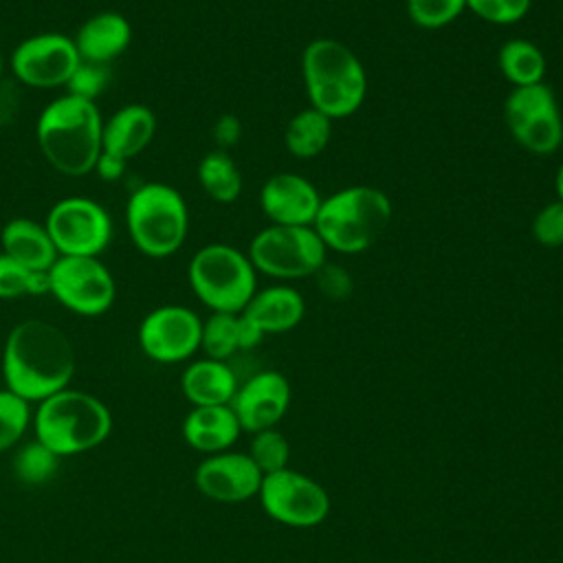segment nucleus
<instances>
[{
    "mask_svg": "<svg viewBox=\"0 0 563 563\" xmlns=\"http://www.w3.org/2000/svg\"><path fill=\"white\" fill-rule=\"evenodd\" d=\"M532 0H466V9L490 24H515L528 15Z\"/></svg>",
    "mask_w": 563,
    "mask_h": 563,
    "instance_id": "obj_33",
    "label": "nucleus"
},
{
    "mask_svg": "<svg viewBox=\"0 0 563 563\" xmlns=\"http://www.w3.org/2000/svg\"><path fill=\"white\" fill-rule=\"evenodd\" d=\"M125 227L132 244L147 257L174 255L189 233V209L178 189L167 183H143L125 205Z\"/></svg>",
    "mask_w": 563,
    "mask_h": 563,
    "instance_id": "obj_6",
    "label": "nucleus"
},
{
    "mask_svg": "<svg viewBox=\"0 0 563 563\" xmlns=\"http://www.w3.org/2000/svg\"><path fill=\"white\" fill-rule=\"evenodd\" d=\"M200 350L207 358L227 361L242 350V319L240 312H211L202 321Z\"/></svg>",
    "mask_w": 563,
    "mask_h": 563,
    "instance_id": "obj_27",
    "label": "nucleus"
},
{
    "mask_svg": "<svg viewBox=\"0 0 563 563\" xmlns=\"http://www.w3.org/2000/svg\"><path fill=\"white\" fill-rule=\"evenodd\" d=\"M33 431L35 440L57 457H73L110 438L112 413L95 394L66 387L35 405Z\"/></svg>",
    "mask_w": 563,
    "mask_h": 563,
    "instance_id": "obj_4",
    "label": "nucleus"
},
{
    "mask_svg": "<svg viewBox=\"0 0 563 563\" xmlns=\"http://www.w3.org/2000/svg\"><path fill=\"white\" fill-rule=\"evenodd\" d=\"M213 136H216L218 145H220L222 150L229 147V145H233V143L238 141V136H240V123H238V119H233V117H222V119L216 123Z\"/></svg>",
    "mask_w": 563,
    "mask_h": 563,
    "instance_id": "obj_38",
    "label": "nucleus"
},
{
    "mask_svg": "<svg viewBox=\"0 0 563 563\" xmlns=\"http://www.w3.org/2000/svg\"><path fill=\"white\" fill-rule=\"evenodd\" d=\"M9 64L18 81L46 90L66 86L81 57L73 37L64 33H37L13 48Z\"/></svg>",
    "mask_w": 563,
    "mask_h": 563,
    "instance_id": "obj_14",
    "label": "nucleus"
},
{
    "mask_svg": "<svg viewBox=\"0 0 563 563\" xmlns=\"http://www.w3.org/2000/svg\"><path fill=\"white\" fill-rule=\"evenodd\" d=\"M46 275L48 292L79 317H99L114 303V277L99 257L59 255Z\"/></svg>",
    "mask_w": 563,
    "mask_h": 563,
    "instance_id": "obj_10",
    "label": "nucleus"
},
{
    "mask_svg": "<svg viewBox=\"0 0 563 563\" xmlns=\"http://www.w3.org/2000/svg\"><path fill=\"white\" fill-rule=\"evenodd\" d=\"M132 40V26L128 18L117 11H101L90 15L75 33L73 42L81 62L108 64L119 57Z\"/></svg>",
    "mask_w": 563,
    "mask_h": 563,
    "instance_id": "obj_21",
    "label": "nucleus"
},
{
    "mask_svg": "<svg viewBox=\"0 0 563 563\" xmlns=\"http://www.w3.org/2000/svg\"><path fill=\"white\" fill-rule=\"evenodd\" d=\"M325 244L312 227L268 224L257 231L249 244V260L257 273L292 282L317 275L325 264Z\"/></svg>",
    "mask_w": 563,
    "mask_h": 563,
    "instance_id": "obj_8",
    "label": "nucleus"
},
{
    "mask_svg": "<svg viewBox=\"0 0 563 563\" xmlns=\"http://www.w3.org/2000/svg\"><path fill=\"white\" fill-rule=\"evenodd\" d=\"M238 385V376L227 361L207 356L189 363L180 376V389L191 407L231 405Z\"/></svg>",
    "mask_w": 563,
    "mask_h": 563,
    "instance_id": "obj_23",
    "label": "nucleus"
},
{
    "mask_svg": "<svg viewBox=\"0 0 563 563\" xmlns=\"http://www.w3.org/2000/svg\"><path fill=\"white\" fill-rule=\"evenodd\" d=\"M394 207L372 185H350L321 200L312 229L328 251L354 255L367 251L387 229Z\"/></svg>",
    "mask_w": 563,
    "mask_h": 563,
    "instance_id": "obj_5",
    "label": "nucleus"
},
{
    "mask_svg": "<svg viewBox=\"0 0 563 563\" xmlns=\"http://www.w3.org/2000/svg\"><path fill=\"white\" fill-rule=\"evenodd\" d=\"M59 460L62 457H57L48 446L33 440L29 444L18 446V451L13 455V462H11V468H13V475L22 484L37 486V484L48 482L57 473Z\"/></svg>",
    "mask_w": 563,
    "mask_h": 563,
    "instance_id": "obj_28",
    "label": "nucleus"
},
{
    "mask_svg": "<svg viewBox=\"0 0 563 563\" xmlns=\"http://www.w3.org/2000/svg\"><path fill=\"white\" fill-rule=\"evenodd\" d=\"M317 282H319V288L323 295H328L330 299H345L350 292H352V279L350 275L334 266V264H323L319 271H317Z\"/></svg>",
    "mask_w": 563,
    "mask_h": 563,
    "instance_id": "obj_36",
    "label": "nucleus"
},
{
    "mask_svg": "<svg viewBox=\"0 0 563 563\" xmlns=\"http://www.w3.org/2000/svg\"><path fill=\"white\" fill-rule=\"evenodd\" d=\"M321 200L317 187L292 172L273 174L260 189V207L271 224L312 227Z\"/></svg>",
    "mask_w": 563,
    "mask_h": 563,
    "instance_id": "obj_17",
    "label": "nucleus"
},
{
    "mask_svg": "<svg viewBox=\"0 0 563 563\" xmlns=\"http://www.w3.org/2000/svg\"><path fill=\"white\" fill-rule=\"evenodd\" d=\"M554 189H556V198L563 202V161L554 174Z\"/></svg>",
    "mask_w": 563,
    "mask_h": 563,
    "instance_id": "obj_39",
    "label": "nucleus"
},
{
    "mask_svg": "<svg viewBox=\"0 0 563 563\" xmlns=\"http://www.w3.org/2000/svg\"><path fill=\"white\" fill-rule=\"evenodd\" d=\"M202 319L187 306L165 303L150 310L139 323L141 352L163 365L191 358L200 350Z\"/></svg>",
    "mask_w": 563,
    "mask_h": 563,
    "instance_id": "obj_13",
    "label": "nucleus"
},
{
    "mask_svg": "<svg viewBox=\"0 0 563 563\" xmlns=\"http://www.w3.org/2000/svg\"><path fill=\"white\" fill-rule=\"evenodd\" d=\"M92 172H97V176L103 178V180H117V178H121L123 172H125V161H121V158H117V156H112V154L101 152Z\"/></svg>",
    "mask_w": 563,
    "mask_h": 563,
    "instance_id": "obj_37",
    "label": "nucleus"
},
{
    "mask_svg": "<svg viewBox=\"0 0 563 563\" xmlns=\"http://www.w3.org/2000/svg\"><path fill=\"white\" fill-rule=\"evenodd\" d=\"M262 471L249 453L222 451L207 455L194 471V484L207 499L238 504L255 497L262 486Z\"/></svg>",
    "mask_w": 563,
    "mask_h": 563,
    "instance_id": "obj_16",
    "label": "nucleus"
},
{
    "mask_svg": "<svg viewBox=\"0 0 563 563\" xmlns=\"http://www.w3.org/2000/svg\"><path fill=\"white\" fill-rule=\"evenodd\" d=\"M108 84V70L106 64H92V62H81L75 73L70 75L66 88L68 95L95 101L99 97V92L106 88Z\"/></svg>",
    "mask_w": 563,
    "mask_h": 563,
    "instance_id": "obj_35",
    "label": "nucleus"
},
{
    "mask_svg": "<svg viewBox=\"0 0 563 563\" xmlns=\"http://www.w3.org/2000/svg\"><path fill=\"white\" fill-rule=\"evenodd\" d=\"M0 246L4 255L37 273H48L59 257L46 227L24 216L11 218L2 227Z\"/></svg>",
    "mask_w": 563,
    "mask_h": 563,
    "instance_id": "obj_22",
    "label": "nucleus"
},
{
    "mask_svg": "<svg viewBox=\"0 0 563 563\" xmlns=\"http://www.w3.org/2000/svg\"><path fill=\"white\" fill-rule=\"evenodd\" d=\"M290 383L277 369H262L238 385L231 409L242 431L273 429L290 407Z\"/></svg>",
    "mask_w": 563,
    "mask_h": 563,
    "instance_id": "obj_15",
    "label": "nucleus"
},
{
    "mask_svg": "<svg viewBox=\"0 0 563 563\" xmlns=\"http://www.w3.org/2000/svg\"><path fill=\"white\" fill-rule=\"evenodd\" d=\"M497 64L512 88L541 84L548 68L543 51L526 37L506 40L497 53Z\"/></svg>",
    "mask_w": 563,
    "mask_h": 563,
    "instance_id": "obj_24",
    "label": "nucleus"
},
{
    "mask_svg": "<svg viewBox=\"0 0 563 563\" xmlns=\"http://www.w3.org/2000/svg\"><path fill=\"white\" fill-rule=\"evenodd\" d=\"M249 455L255 462V466L262 471V475L277 473L288 468V457H290V444L284 438L282 431L264 429L253 433Z\"/></svg>",
    "mask_w": 563,
    "mask_h": 563,
    "instance_id": "obj_31",
    "label": "nucleus"
},
{
    "mask_svg": "<svg viewBox=\"0 0 563 563\" xmlns=\"http://www.w3.org/2000/svg\"><path fill=\"white\" fill-rule=\"evenodd\" d=\"M530 231H532L534 242L545 249L563 246V202L556 198V200L543 205L534 213Z\"/></svg>",
    "mask_w": 563,
    "mask_h": 563,
    "instance_id": "obj_34",
    "label": "nucleus"
},
{
    "mask_svg": "<svg viewBox=\"0 0 563 563\" xmlns=\"http://www.w3.org/2000/svg\"><path fill=\"white\" fill-rule=\"evenodd\" d=\"M249 323H253L264 336L282 334L299 325L306 314V301L299 290L286 284L266 286L255 290L251 301L240 312Z\"/></svg>",
    "mask_w": 563,
    "mask_h": 563,
    "instance_id": "obj_19",
    "label": "nucleus"
},
{
    "mask_svg": "<svg viewBox=\"0 0 563 563\" xmlns=\"http://www.w3.org/2000/svg\"><path fill=\"white\" fill-rule=\"evenodd\" d=\"M187 279L211 312H242L257 290V271L249 255L222 242L207 244L194 253Z\"/></svg>",
    "mask_w": 563,
    "mask_h": 563,
    "instance_id": "obj_7",
    "label": "nucleus"
},
{
    "mask_svg": "<svg viewBox=\"0 0 563 563\" xmlns=\"http://www.w3.org/2000/svg\"><path fill=\"white\" fill-rule=\"evenodd\" d=\"M44 227L57 249V255L99 257L112 238L110 213L97 200L86 196L57 200L48 209Z\"/></svg>",
    "mask_w": 563,
    "mask_h": 563,
    "instance_id": "obj_11",
    "label": "nucleus"
},
{
    "mask_svg": "<svg viewBox=\"0 0 563 563\" xmlns=\"http://www.w3.org/2000/svg\"><path fill=\"white\" fill-rule=\"evenodd\" d=\"M466 9V0H407V15L420 29L449 26Z\"/></svg>",
    "mask_w": 563,
    "mask_h": 563,
    "instance_id": "obj_32",
    "label": "nucleus"
},
{
    "mask_svg": "<svg viewBox=\"0 0 563 563\" xmlns=\"http://www.w3.org/2000/svg\"><path fill=\"white\" fill-rule=\"evenodd\" d=\"M103 119L95 101L64 95L44 106L35 123L37 145L53 169L86 176L101 154Z\"/></svg>",
    "mask_w": 563,
    "mask_h": 563,
    "instance_id": "obj_2",
    "label": "nucleus"
},
{
    "mask_svg": "<svg viewBox=\"0 0 563 563\" xmlns=\"http://www.w3.org/2000/svg\"><path fill=\"white\" fill-rule=\"evenodd\" d=\"M301 77L310 108L332 121L354 114L367 95V75L361 59L334 37H317L306 44Z\"/></svg>",
    "mask_w": 563,
    "mask_h": 563,
    "instance_id": "obj_3",
    "label": "nucleus"
},
{
    "mask_svg": "<svg viewBox=\"0 0 563 563\" xmlns=\"http://www.w3.org/2000/svg\"><path fill=\"white\" fill-rule=\"evenodd\" d=\"M75 350L64 330L44 319L15 323L2 347L4 387L31 405L70 387Z\"/></svg>",
    "mask_w": 563,
    "mask_h": 563,
    "instance_id": "obj_1",
    "label": "nucleus"
},
{
    "mask_svg": "<svg viewBox=\"0 0 563 563\" xmlns=\"http://www.w3.org/2000/svg\"><path fill=\"white\" fill-rule=\"evenodd\" d=\"M504 123L526 152L550 156L563 145V117L552 88L541 81L512 88L504 101Z\"/></svg>",
    "mask_w": 563,
    "mask_h": 563,
    "instance_id": "obj_9",
    "label": "nucleus"
},
{
    "mask_svg": "<svg viewBox=\"0 0 563 563\" xmlns=\"http://www.w3.org/2000/svg\"><path fill=\"white\" fill-rule=\"evenodd\" d=\"M33 424V407L11 389H0V453L15 449Z\"/></svg>",
    "mask_w": 563,
    "mask_h": 563,
    "instance_id": "obj_29",
    "label": "nucleus"
},
{
    "mask_svg": "<svg viewBox=\"0 0 563 563\" xmlns=\"http://www.w3.org/2000/svg\"><path fill=\"white\" fill-rule=\"evenodd\" d=\"M48 292V275L29 271L0 251V299H18Z\"/></svg>",
    "mask_w": 563,
    "mask_h": 563,
    "instance_id": "obj_30",
    "label": "nucleus"
},
{
    "mask_svg": "<svg viewBox=\"0 0 563 563\" xmlns=\"http://www.w3.org/2000/svg\"><path fill=\"white\" fill-rule=\"evenodd\" d=\"M330 136L332 119L308 106L288 121L284 132V145L295 158H314L328 147Z\"/></svg>",
    "mask_w": 563,
    "mask_h": 563,
    "instance_id": "obj_25",
    "label": "nucleus"
},
{
    "mask_svg": "<svg viewBox=\"0 0 563 563\" xmlns=\"http://www.w3.org/2000/svg\"><path fill=\"white\" fill-rule=\"evenodd\" d=\"M2 70H4V62H2V57H0V77H2Z\"/></svg>",
    "mask_w": 563,
    "mask_h": 563,
    "instance_id": "obj_40",
    "label": "nucleus"
},
{
    "mask_svg": "<svg viewBox=\"0 0 563 563\" xmlns=\"http://www.w3.org/2000/svg\"><path fill=\"white\" fill-rule=\"evenodd\" d=\"M257 497L271 519L290 528L319 526L330 512L325 488L292 468L264 475Z\"/></svg>",
    "mask_w": 563,
    "mask_h": 563,
    "instance_id": "obj_12",
    "label": "nucleus"
},
{
    "mask_svg": "<svg viewBox=\"0 0 563 563\" xmlns=\"http://www.w3.org/2000/svg\"><path fill=\"white\" fill-rule=\"evenodd\" d=\"M198 183L202 191L220 205H229L238 200L242 191L240 167L224 150H213L200 158Z\"/></svg>",
    "mask_w": 563,
    "mask_h": 563,
    "instance_id": "obj_26",
    "label": "nucleus"
},
{
    "mask_svg": "<svg viewBox=\"0 0 563 563\" xmlns=\"http://www.w3.org/2000/svg\"><path fill=\"white\" fill-rule=\"evenodd\" d=\"M240 433L242 427L231 405L191 407L183 420L185 442L205 455L229 451Z\"/></svg>",
    "mask_w": 563,
    "mask_h": 563,
    "instance_id": "obj_20",
    "label": "nucleus"
},
{
    "mask_svg": "<svg viewBox=\"0 0 563 563\" xmlns=\"http://www.w3.org/2000/svg\"><path fill=\"white\" fill-rule=\"evenodd\" d=\"M156 134V114L143 103H128L103 121L101 152L121 161L139 156Z\"/></svg>",
    "mask_w": 563,
    "mask_h": 563,
    "instance_id": "obj_18",
    "label": "nucleus"
}]
</instances>
